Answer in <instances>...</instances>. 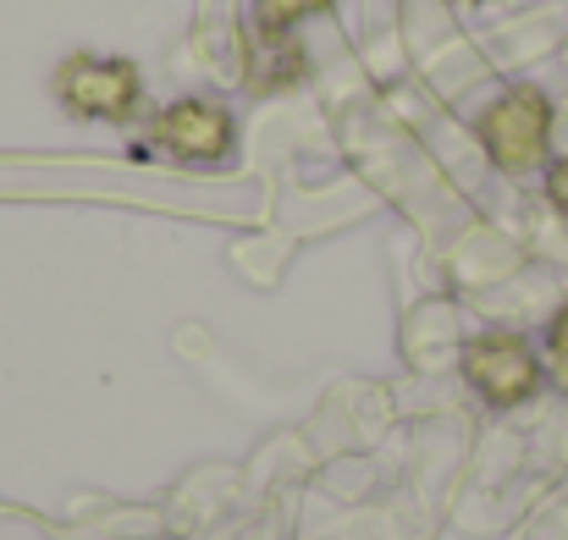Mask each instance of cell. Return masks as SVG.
I'll use <instances>...</instances> for the list:
<instances>
[{"label": "cell", "mask_w": 568, "mask_h": 540, "mask_svg": "<svg viewBox=\"0 0 568 540\" xmlns=\"http://www.w3.org/2000/svg\"><path fill=\"white\" fill-rule=\"evenodd\" d=\"M55 100L78 122H133L144 105V72L128 55H67L55 67Z\"/></svg>", "instance_id": "cell-1"}, {"label": "cell", "mask_w": 568, "mask_h": 540, "mask_svg": "<svg viewBox=\"0 0 568 540\" xmlns=\"http://www.w3.org/2000/svg\"><path fill=\"white\" fill-rule=\"evenodd\" d=\"M547 139H552V100H547L541 89H530V83L508 89V94L480 116V144H486L491 166L508 172V177L541 166Z\"/></svg>", "instance_id": "cell-2"}, {"label": "cell", "mask_w": 568, "mask_h": 540, "mask_svg": "<svg viewBox=\"0 0 568 540\" xmlns=\"http://www.w3.org/2000/svg\"><path fill=\"white\" fill-rule=\"evenodd\" d=\"M237 144V122L226 105L204 100V94H189V100H172L155 111L150 122V150L183 161V166H221Z\"/></svg>", "instance_id": "cell-3"}, {"label": "cell", "mask_w": 568, "mask_h": 540, "mask_svg": "<svg viewBox=\"0 0 568 540\" xmlns=\"http://www.w3.org/2000/svg\"><path fill=\"white\" fill-rule=\"evenodd\" d=\"M464 380L491 403V408H514L525 397H536L541 386V359L525 337L514 332H486L464 343Z\"/></svg>", "instance_id": "cell-4"}, {"label": "cell", "mask_w": 568, "mask_h": 540, "mask_svg": "<svg viewBox=\"0 0 568 540\" xmlns=\"http://www.w3.org/2000/svg\"><path fill=\"white\" fill-rule=\"evenodd\" d=\"M315 11H332V0H254V28L265 39H282L293 22H304Z\"/></svg>", "instance_id": "cell-5"}, {"label": "cell", "mask_w": 568, "mask_h": 540, "mask_svg": "<svg viewBox=\"0 0 568 540\" xmlns=\"http://www.w3.org/2000/svg\"><path fill=\"white\" fill-rule=\"evenodd\" d=\"M547 369H552V380L568 391V309H558V320L547 326Z\"/></svg>", "instance_id": "cell-6"}, {"label": "cell", "mask_w": 568, "mask_h": 540, "mask_svg": "<svg viewBox=\"0 0 568 540\" xmlns=\"http://www.w3.org/2000/svg\"><path fill=\"white\" fill-rule=\"evenodd\" d=\"M547 198H552V204L568 215V155L552 166V172H547Z\"/></svg>", "instance_id": "cell-7"}, {"label": "cell", "mask_w": 568, "mask_h": 540, "mask_svg": "<svg viewBox=\"0 0 568 540\" xmlns=\"http://www.w3.org/2000/svg\"><path fill=\"white\" fill-rule=\"evenodd\" d=\"M458 6H486V0H458Z\"/></svg>", "instance_id": "cell-8"}]
</instances>
